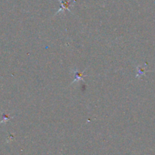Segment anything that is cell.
<instances>
[{"label": "cell", "mask_w": 155, "mask_h": 155, "mask_svg": "<svg viewBox=\"0 0 155 155\" xmlns=\"http://www.w3.org/2000/svg\"><path fill=\"white\" fill-rule=\"evenodd\" d=\"M61 1L62 8H64V9L68 8V6L70 5V3L68 2H67V1H62V0H61Z\"/></svg>", "instance_id": "2"}, {"label": "cell", "mask_w": 155, "mask_h": 155, "mask_svg": "<svg viewBox=\"0 0 155 155\" xmlns=\"http://www.w3.org/2000/svg\"><path fill=\"white\" fill-rule=\"evenodd\" d=\"M83 74H80V73L77 72L75 74V80H74V82L75 81H79L80 80H81V79H83Z\"/></svg>", "instance_id": "1"}]
</instances>
